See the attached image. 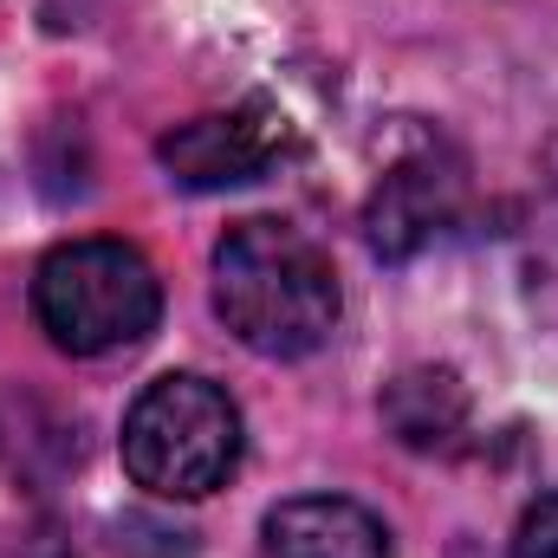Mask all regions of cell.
<instances>
[{
    "label": "cell",
    "mask_w": 558,
    "mask_h": 558,
    "mask_svg": "<svg viewBox=\"0 0 558 558\" xmlns=\"http://www.w3.org/2000/svg\"><path fill=\"white\" fill-rule=\"evenodd\" d=\"M468 422V384L441 364H416L384 390V428L403 448H448Z\"/></svg>",
    "instance_id": "obj_7"
},
{
    "label": "cell",
    "mask_w": 558,
    "mask_h": 558,
    "mask_svg": "<svg viewBox=\"0 0 558 558\" xmlns=\"http://www.w3.org/2000/svg\"><path fill=\"white\" fill-rule=\"evenodd\" d=\"M267 558H390V533L371 507L344 494H299L260 520Z\"/></svg>",
    "instance_id": "obj_6"
},
{
    "label": "cell",
    "mask_w": 558,
    "mask_h": 558,
    "mask_svg": "<svg viewBox=\"0 0 558 558\" xmlns=\"http://www.w3.org/2000/svg\"><path fill=\"white\" fill-rule=\"evenodd\" d=\"M0 558H72L59 539H26V546H7Z\"/></svg>",
    "instance_id": "obj_9"
},
{
    "label": "cell",
    "mask_w": 558,
    "mask_h": 558,
    "mask_svg": "<svg viewBox=\"0 0 558 558\" xmlns=\"http://www.w3.org/2000/svg\"><path fill=\"white\" fill-rule=\"evenodd\" d=\"M33 312L72 357L131 351L162 318V279L124 241H65L33 274Z\"/></svg>",
    "instance_id": "obj_2"
},
{
    "label": "cell",
    "mask_w": 558,
    "mask_h": 558,
    "mask_svg": "<svg viewBox=\"0 0 558 558\" xmlns=\"http://www.w3.org/2000/svg\"><path fill=\"white\" fill-rule=\"evenodd\" d=\"M454 202H461V182L435 156H410L377 182V195L364 208V234L384 260H410L454 221Z\"/></svg>",
    "instance_id": "obj_5"
},
{
    "label": "cell",
    "mask_w": 558,
    "mask_h": 558,
    "mask_svg": "<svg viewBox=\"0 0 558 558\" xmlns=\"http://www.w3.org/2000/svg\"><path fill=\"white\" fill-rule=\"evenodd\" d=\"M241 461V410L208 377H156L124 416V468L156 500H202Z\"/></svg>",
    "instance_id": "obj_3"
},
{
    "label": "cell",
    "mask_w": 558,
    "mask_h": 558,
    "mask_svg": "<svg viewBox=\"0 0 558 558\" xmlns=\"http://www.w3.org/2000/svg\"><path fill=\"white\" fill-rule=\"evenodd\" d=\"M331 260L286 221H234L215 247V312L260 357H312L338 331Z\"/></svg>",
    "instance_id": "obj_1"
},
{
    "label": "cell",
    "mask_w": 558,
    "mask_h": 558,
    "mask_svg": "<svg viewBox=\"0 0 558 558\" xmlns=\"http://www.w3.org/2000/svg\"><path fill=\"white\" fill-rule=\"evenodd\" d=\"M513 558H558V494H539V500L520 513Z\"/></svg>",
    "instance_id": "obj_8"
},
{
    "label": "cell",
    "mask_w": 558,
    "mask_h": 558,
    "mask_svg": "<svg viewBox=\"0 0 558 558\" xmlns=\"http://www.w3.org/2000/svg\"><path fill=\"white\" fill-rule=\"evenodd\" d=\"M279 143H286V131H279L260 105H247V111H208V118L175 124L169 137L156 143V162L169 169L175 189L215 195V189L260 182L274 169Z\"/></svg>",
    "instance_id": "obj_4"
}]
</instances>
